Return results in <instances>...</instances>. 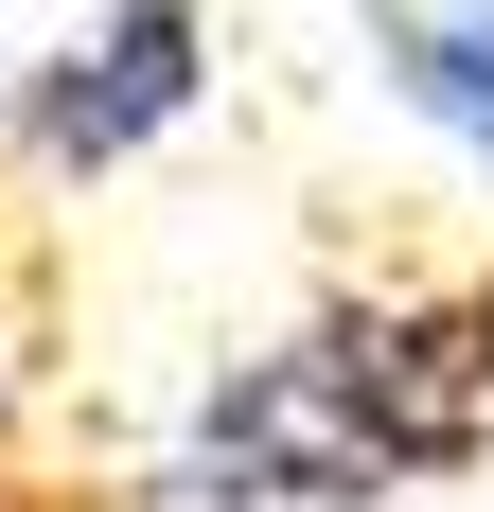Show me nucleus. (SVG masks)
Instances as JSON below:
<instances>
[{
    "instance_id": "f257e3e1",
    "label": "nucleus",
    "mask_w": 494,
    "mask_h": 512,
    "mask_svg": "<svg viewBox=\"0 0 494 512\" xmlns=\"http://www.w3.org/2000/svg\"><path fill=\"white\" fill-rule=\"evenodd\" d=\"M494 460V301L477 283H371L212 371L177 495L195 512H371L406 477Z\"/></svg>"
},
{
    "instance_id": "7ed1b4c3",
    "label": "nucleus",
    "mask_w": 494,
    "mask_h": 512,
    "mask_svg": "<svg viewBox=\"0 0 494 512\" xmlns=\"http://www.w3.org/2000/svg\"><path fill=\"white\" fill-rule=\"evenodd\" d=\"M371 53H389V89L494 177V0H371Z\"/></svg>"
},
{
    "instance_id": "20e7f679",
    "label": "nucleus",
    "mask_w": 494,
    "mask_h": 512,
    "mask_svg": "<svg viewBox=\"0 0 494 512\" xmlns=\"http://www.w3.org/2000/svg\"><path fill=\"white\" fill-rule=\"evenodd\" d=\"M0 442H18V301H0Z\"/></svg>"
},
{
    "instance_id": "39448f33",
    "label": "nucleus",
    "mask_w": 494,
    "mask_h": 512,
    "mask_svg": "<svg viewBox=\"0 0 494 512\" xmlns=\"http://www.w3.org/2000/svg\"><path fill=\"white\" fill-rule=\"evenodd\" d=\"M0 71H18V53H0Z\"/></svg>"
},
{
    "instance_id": "f03ea898",
    "label": "nucleus",
    "mask_w": 494,
    "mask_h": 512,
    "mask_svg": "<svg viewBox=\"0 0 494 512\" xmlns=\"http://www.w3.org/2000/svg\"><path fill=\"white\" fill-rule=\"evenodd\" d=\"M195 106H212V0H106L71 53L0 71V142H18V177L89 195V177H124L142 142H177Z\"/></svg>"
}]
</instances>
